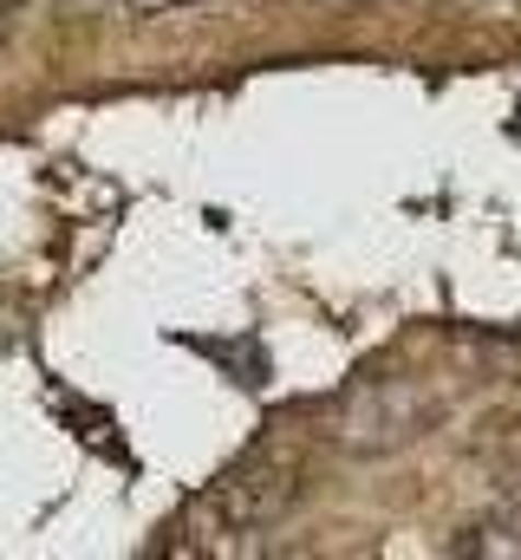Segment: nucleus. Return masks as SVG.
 <instances>
[{"label": "nucleus", "instance_id": "1", "mask_svg": "<svg viewBox=\"0 0 521 560\" xmlns=\"http://www.w3.org/2000/svg\"><path fill=\"white\" fill-rule=\"evenodd\" d=\"M287 502H293V469H280V463H242V469H229L216 482V495L202 509L222 522V535H267L287 515Z\"/></svg>", "mask_w": 521, "mask_h": 560}, {"label": "nucleus", "instance_id": "2", "mask_svg": "<svg viewBox=\"0 0 521 560\" xmlns=\"http://www.w3.org/2000/svg\"><path fill=\"white\" fill-rule=\"evenodd\" d=\"M137 13H176V7H189V0H130Z\"/></svg>", "mask_w": 521, "mask_h": 560}, {"label": "nucleus", "instance_id": "3", "mask_svg": "<svg viewBox=\"0 0 521 560\" xmlns=\"http://www.w3.org/2000/svg\"><path fill=\"white\" fill-rule=\"evenodd\" d=\"M7 7H20V0H7Z\"/></svg>", "mask_w": 521, "mask_h": 560}]
</instances>
